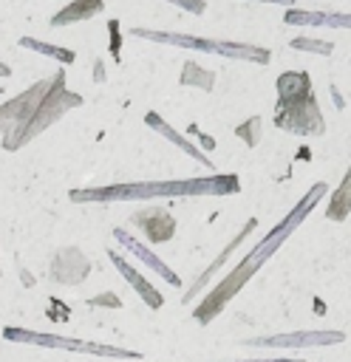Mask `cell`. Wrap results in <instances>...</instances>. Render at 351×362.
<instances>
[{"label": "cell", "instance_id": "6da1fadb", "mask_svg": "<svg viewBox=\"0 0 351 362\" xmlns=\"http://www.w3.org/2000/svg\"><path fill=\"white\" fill-rule=\"evenodd\" d=\"M326 189H328V184H326V181H317V184H314V187L294 204V209H292V212H289V215H286V218H283L266 238H260V240L255 243V249H252V252H249V255H246V257H243V260H241V263H238V266H235V269H232V272H229V274H226V277H224V280L204 297V303L192 311L195 320H198L201 325H207L215 314H221V308H224V305H226V303H229V300H232V297H235V294L255 277V272H258V269H260V266H263V263L283 246V240H286V238L303 223V218L320 204V198L326 195Z\"/></svg>", "mask_w": 351, "mask_h": 362}, {"label": "cell", "instance_id": "7a4b0ae2", "mask_svg": "<svg viewBox=\"0 0 351 362\" xmlns=\"http://www.w3.org/2000/svg\"><path fill=\"white\" fill-rule=\"evenodd\" d=\"M241 181L235 173H215L209 178H184V181H139V184H113L96 189H74L71 201H139L159 195H229L238 192Z\"/></svg>", "mask_w": 351, "mask_h": 362}, {"label": "cell", "instance_id": "3957f363", "mask_svg": "<svg viewBox=\"0 0 351 362\" xmlns=\"http://www.w3.org/2000/svg\"><path fill=\"white\" fill-rule=\"evenodd\" d=\"M3 339L40 345V348H57V351H74V354H91V356H108V359H142L139 351H127V348H116V345H105V342L74 339V337H59V334L28 331V328H17V325H6L3 328Z\"/></svg>", "mask_w": 351, "mask_h": 362}, {"label": "cell", "instance_id": "277c9868", "mask_svg": "<svg viewBox=\"0 0 351 362\" xmlns=\"http://www.w3.org/2000/svg\"><path fill=\"white\" fill-rule=\"evenodd\" d=\"M136 37L153 40V42H167V45H181V48H195L207 54H221V57H238V59H252L266 65L272 59L269 48L263 45H246V42H226V40H209V37H192V34H167V31H150V28H133Z\"/></svg>", "mask_w": 351, "mask_h": 362}, {"label": "cell", "instance_id": "5b68a950", "mask_svg": "<svg viewBox=\"0 0 351 362\" xmlns=\"http://www.w3.org/2000/svg\"><path fill=\"white\" fill-rule=\"evenodd\" d=\"M275 124L280 130L297 133V136H323L326 133V119L320 113V105L314 93L289 102V105H275Z\"/></svg>", "mask_w": 351, "mask_h": 362}, {"label": "cell", "instance_id": "8992f818", "mask_svg": "<svg viewBox=\"0 0 351 362\" xmlns=\"http://www.w3.org/2000/svg\"><path fill=\"white\" fill-rule=\"evenodd\" d=\"M343 339H345L343 331H294V334L258 337V339H249V345H263V348H317V345H337Z\"/></svg>", "mask_w": 351, "mask_h": 362}, {"label": "cell", "instance_id": "52a82bcc", "mask_svg": "<svg viewBox=\"0 0 351 362\" xmlns=\"http://www.w3.org/2000/svg\"><path fill=\"white\" fill-rule=\"evenodd\" d=\"M133 223L147 235L150 243H164L176 235V218L164 206H147L133 215Z\"/></svg>", "mask_w": 351, "mask_h": 362}, {"label": "cell", "instance_id": "ba28073f", "mask_svg": "<svg viewBox=\"0 0 351 362\" xmlns=\"http://www.w3.org/2000/svg\"><path fill=\"white\" fill-rule=\"evenodd\" d=\"M113 238H116V240H119V243H122V246H125L130 255H136V257H139L144 266H150V269H153L159 277H164L170 286H181V277H178V274H176V272H173V269H170V266H167L161 257H156V255H153V252H150L144 243H139L133 235H127L125 229H113Z\"/></svg>", "mask_w": 351, "mask_h": 362}, {"label": "cell", "instance_id": "9c48e42d", "mask_svg": "<svg viewBox=\"0 0 351 362\" xmlns=\"http://www.w3.org/2000/svg\"><path fill=\"white\" fill-rule=\"evenodd\" d=\"M108 257L113 260V266L119 269V274L133 286V291H136V294H139L150 308H161V305H164V297L156 291V286H153V283H147V280H144V277H142V274H139V272H136V269H133V266H130L119 252H113V249H110V252H108Z\"/></svg>", "mask_w": 351, "mask_h": 362}, {"label": "cell", "instance_id": "30bf717a", "mask_svg": "<svg viewBox=\"0 0 351 362\" xmlns=\"http://www.w3.org/2000/svg\"><path fill=\"white\" fill-rule=\"evenodd\" d=\"M283 23L289 25H328V28H351V14L340 11H303V8H289L283 14Z\"/></svg>", "mask_w": 351, "mask_h": 362}, {"label": "cell", "instance_id": "8fae6325", "mask_svg": "<svg viewBox=\"0 0 351 362\" xmlns=\"http://www.w3.org/2000/svg\"><path fill=\"white\" fill-rule=\"evenodd\" d=\"M311 93V76L309 71H283L277 76V105L297 102Z\"/></svg>", "mask_w": 351, "mask_h": 362}, {"label": "cell", "instance_id": "7c38bea8", "mask_svg": "<svg viewBox=\"0 0 351 362\" xmlns=\"http://www.w3.org/2000/svg\"><path fill=\"white\" fill-rule=\"evenodd\" d=\"M255 226H258V218H249V221L243 223V229H241V232H238V235H235V238H232V240L226 243V249H224V252H221V255H218V257H215V260H212V263L207 266V272H204V274L198 277V283H195V286H192V288H190V291L184 294V303H190V300H192V294H198V291H201V288H204V286L209 283V277H212V274H215V272H218V269L224 266V260H226V257H229V255H232V252H235V249L241 246V240H243V238H246V235H249V232H252Z\"/></svg>", "mask_w": 351, "mask_h": 362}, {"label": "cell", "instance_id": "4fadbf2b", "mask_svg": "<svg viewBox=\"0 0 351 362\" xmlns=\"http://www.w3.org/2000/svg\"><path fill=\"white\" fill-rule=\"evenodd\" d=\"M144 122H147V124H150L153 130H159V133H161V136H164L167 141H173V144H176L178 150H184L187 156H192V158H195V161H201L204 167H212V161H209V158H207V156H204V153H201V150H198V147L192 144V139H184V136H181V133H178L176 127H170L167 122H161V119H159L156 113H147V116H144Z\"/></svg>", "mask_w": 351, "mask_h": 362}, {"label": "cell", "instance_id": "5bb4252c", "mask_svg": "<svg viewBox=\"0 0 351 362\" xmlns=\"http://www.w3.org/2000/svg\"><path fill=\"white\" fill-rule=\"evenodd\" d=\"M105 8V0H71L62 11H57L51 17V25H68V23H82L91 20L93 14H99Z\"/></svg>", "mask_w": 351, "mask_h": 362}, {"label": "cell", "instance_id": "9a60e30c", "mask_svg": "<svg viewBox=\"0 0 351 362\" xmlns=\"http://www.w3.org/2000/svg\"><path fill=\"white\" fill-rule=\"evenodd\" d=\"M351 215V167L345 170L340 187L331 192L328 204H326V218L328 221H345Z\"/></svg>", "mask_w": 351, "mask_h": 362}, {"label": "cell", "instance_id": "2e32d148", "mask_svg": "<svg viewBox=\"0 0 351 362\" xmlns=\"http://www.w3.org/2000/svg\"><path fill=\"white\" fill-rule=\"evenodd\" d=\"M181 85H192L198 90H212L215 88V71L198 65V62H184L181 68Z\"/></svg>", "mask_w": 351, "mask_h": 362}, {"label": "cell", "instance_id": "e0dca14e", "mask_svg": "<svg viewBox=\"0 0 351 362\" xmlns=\"http://www.w3.org/2000/svg\"><path fill=\"white\" fill-rule=\"evenodd\" d=\"M260 133H263L260 116H249L246 122H241V124L235 127V136H238L246 147H258V144H260Z\"/></svg>", "mask_w": 351, "mask_h": 362}, {"label": "cell", "instance_id": "ac0fdd59", "mask_svg": "<svg viewBox=\"0 0 351 362\" xmlns=\"http://www.w3.org/2000/svg\"><path fill=\"white\" fill-rule=\"evenodd\" d=\"M20 45H25V48H31V51H40V54H48V57H54V59H59V62H74V51H62V48H54V45H48V42L31 40V37H23Z\"/></svg>", "mask_w": 351, "mask_h": 362}, {"label": "cell", "instance_id": "d6986e66", "mask_svg": "<svg viewBox=\"0 0 351 362\" xmlns=\"http://www.w3.org/2000/svg\"><path fill=\"white\" fill-rule=\"evenodd\" d=\"M292 48L294 51H311V54L328 57L334 51V42H328V40H311V37H294L292 40Z\"/></svg>", "mask_w": 351, "mask_h": 362}, {"label": "cell", "instance_id": "ffe728a7", "mask_svg": "<svg viewBox=\"0 0 351 362\" xmlns=\"http://www.w3.org/2000/svg\"><path fill=\"white\" fill-rule=\"evenodd\" d=\"M108 31H110V54H113V59L119 62V59H122V37H119V20H110V23H108Z\"/></svg>", "mask_w": 351, "mask_h": 362}, {"label": "cell", "instance_id": "44dd1931", "mask_svg": "<svg viewBox=\"0 0 351 362\" xmlns=\"http://www.w3.org/2000/svg\"><path fill=\"white\" fill-rule=\"evenodd\" d=\"M187 133H190V136H195V139H198V141H201L207 150H212V147H215V139H209L207 133H201L195 124H190V127H187Z\"/></svg>", "mask_w": 351, "mask_h": 362}, {"label": "cell", "instance_id": "7402d4cb", "mask_svg": "<svg viewBox=\"0 0 351 362\" xmlns=\"http://www.w3.org/2000/svg\"><path fill=\"white\" fill-rule=\"evenodd\" d=\"M170 3L187 8V11H192V14H201V11H204V0H170Z\"/></svg>", "mask_w": 351, "mask_h": 362}, {"label": "cell", "instance_id": "603a6c76", "mask_svg": "<svg viewBox=\"0 0 351 362\" xmlns=\"http://www.w3.org/2000/svg\"><path fill=\"white\" fill-rule=\"evenodd\" d=\"M99 303H110L113 308H119V300H116L113 294H105V297H93V300H91V305H99Z\"/></svg>", "mask_w": 351, "mask_h": 362}, {"label": "cell", "instance_id": "cb8c5ba5", "mask_svg": "<svg viewBox=\"0 0 351 362\" xmlns=\"http://www.w3.org/2000/svg\"><path fill=\"white\" fill-rule=\"evenodd\" d=\"M252 362H306V359H252Z\"/></svg>", "mask_w": 351, "mask_h": 362}, {"label": "cell", "instance_id": "d4e9b609", "mask_svg": "<svg viewBox=\"0 0 351 362\" xmlns=\"http://www.w3.org/2000/svg\"><path fill=\"white\" fill-rule=\"evenodd\" d=\"M255 3H277V6H289V3H294V0H255Z\"/></svg>", "mask_w": 351, "mask_h": 362}, {"label": "cell", "instance_id": "484cf974", "mask_svg": "<svg viewBox=\"0 0 351 362\" xmlns=\"http://www.w3.org/2000/svg\"><path fill=\"white\" fill-rule=\"evenodd\" d=\"M8 74H11V71H8V65H3V62H0V76H8Z\"/></svg>", "mask_w": 351, "mask_h": 362}]
</instances>
